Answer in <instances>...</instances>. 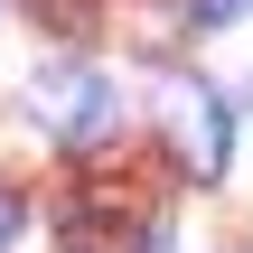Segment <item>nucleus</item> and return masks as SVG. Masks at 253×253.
Masks as SVG:
<instances>
[{
    "label": "nucleus",
    "instance_id": "1",
    "mask_svg": "<svg viewBox=\"0 0 253 253\" xmlns=\"http://www.w3.org/2000/svg\"><path fill=\"white\" fill-rule=\"evenodd\" d=\"M28 113H38V131H47V141H66V150H94V141H113V122H122V94H113V75H103V66L66 56V66H47V75L28 84Z\"/></svg>",
    "mask_w": 253,
    "mask_h": 253
},
{
    "label": "nucleus",
    "instance_id": "2",
    "mask_svg": "<svg viewBox=\"0 0 253 253\" xmlns=\"http://www.w3.org/2000/svg\"><path fill=\"white\" fill-rule=\"evenodd\" d=\"M169 141H178L188 178H225V103H216V84H197V75L169 84Z\"/></svg>",
    "mask_w": 253,
    "mask_h": 253
},
{
    "label": "nucleus",
    "instance_id": "3",
    "mask_svg": "<svg viewBox=\"0 0 253 253\" xmlns=\"http://www.w3.org/2000/svg\"><path fill=\"white\" fill-rule=\"evenodd\" d=\"M75 253H150V235H141V216L131 207H113V216H94V197L75 207V235H66Z\"/></svg>",
    "mask_w": 253,
    "mask_h": 253
},
{
    "label": "nucleus",
    "instance_id": "4",
    "mask_svg": "<svg viewBox=\"0 0 253 253\" xmlns=\"http://www.w3.org/2000/svg\"><path fill=\"white\" fill-rule=\"evenodd\" d=\"M19 225H28V207H19V197H9V188H0V253L19 244Z\"/></svg>",
    "mask_w": 253,
    "mask_h": 253
},
{
    "label": "nucleus",
    "instance_id": "5",
    "mask_svg": "<svg viewBox=\"0 0 253 253\" xmlns=\"http://www.w3.org/2000/svg\"><path fill=\"white\" fill-rule=\"evenodd\" d=\"M150 253H160V244H150Z\"/></svg>",
    "mask_w": 253,
    "mask_h": 253
}]
</instances>
